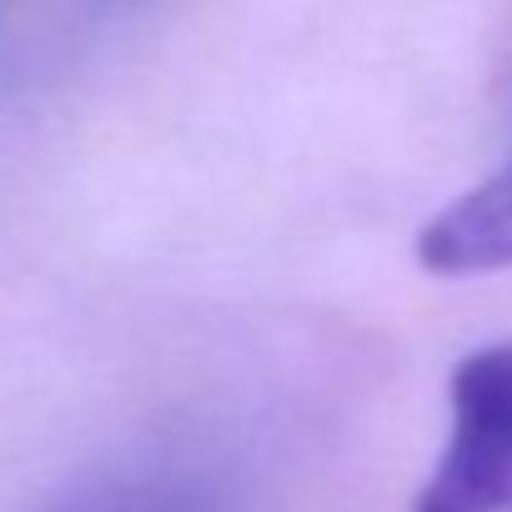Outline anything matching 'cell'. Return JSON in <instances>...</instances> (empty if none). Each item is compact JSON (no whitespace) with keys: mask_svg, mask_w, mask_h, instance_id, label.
Here are the masks:
<instances>
[{"mask_svg":"<svg viewBox=\"0 0 512 512\" xmlns=\"http://www.w3.org/2000/svg\"><path fill=\"white\" fill-rule=\"evenodd\" d=\"M447 447L417 512H502L512 502V342L472 352L447 387Z\"/></svg>","mask_w":512,"mask_h":512,"instance_id":"obj_1","label":"cell"},{"mask_svg":"<svg viewBox=\"0 0 512 512\" xmlns=\"http://www.w3.org/2000/svg\"><path fill=\"white\" fill-rule=\"evenodd\" d=\"M36 512H256V497L216 447H151L86 472Z\"/></svg>","mask_w":512,"mask_h":512,"instance_id":"obj_2","label":"cell"},{"mask_svg":"<svg viewBox=\"0 0 512 512\" xmlns=\"http://www.w3.org/2000/svg\"><path fill=\"white\" fill-rule=\"evenodd\" d=\"M417 262L432 277H482L512 267V156L422 226Z\"/></svg>","mask_w":512,"mask_h":512,"instance_id":"obj_3","label":"cell"}]
</instances>
